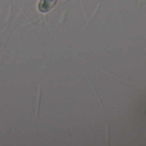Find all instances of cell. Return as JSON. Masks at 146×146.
I'll list each match as a JSON object with an SVG mask.
<instances>
[{
    "mask_svg": "<svg viewBox=\"0 0 146 146\" xmlns=\"http://www.w3.org/2000/svg\"><path fill=\"white\" fill-rule=\"evenodd\" d=\"M58 0H40L38 4V9L42 13L50 11L56 5Z\"/></svg>",
    "mask_w": 146,
    "mask_h": 146,
    "instance_id": "cell-1",
    "label": "cell"
}]
</instances>
